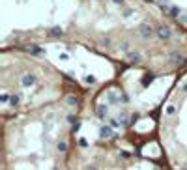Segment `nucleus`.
<instances>
[{"mask_svg": "<svg viewBox=\"0 0 187 170\" xmlns=\"http://www.w3.org/2000/svg\"><path fill=\"white\" fill-rule=\"evenodd\" d=\"M107 99L112 103V105H118L120 101L125 103V101H127V97L122 95V94H118V92H114V90H109V92H107Z\"/></svg>", "mask_w": 187, "mask_h": 170, "instance_id": "1", "label": "nucleus"}, {"mask_svg": "<svg viewBox=\"0 0 187 170\" xmlns=\"http://www.w3.org/2000/svg\"><path fill=\"white\" fill-rule=\"evenodd\" d=\"M114 131H112V127L110 125H103L99 129V138H103V140H107V138H114Z\"/></svg>", "mask_w": 187, "mask_h": 170, "instance_id": "2", "label": "nucleus"}, {"mask_svg": "<svg viewBox=\"0 0 187 170\" xmlns=\"http://www.w3.org/2000/svg\"><path fill=\"white\" fill-rule=\"evenodd\" d=\"M155 34H157V38H161V39H169L170 36H172V30H170L169 26H159L157 30H155Z\"/></svg>", "mask_w": 187, "mask_h": 170, "instance_id": "3", "label": "nucleus"}, {"mask_svg": "<svg viewBox=\"0 0 187 170\" xmlns=\"http://www.w3.org/2000/svg\"><path fill=\"white\" fill-rule=\"evenodd\" d=\"M21 82H23L24 88H30V86L36 82V75H32V73H24V75H23V79H21Z\"/></svg>", "mask_w": 187, "mask_h": 170, "instance_id": "4", "label": "nucleus"}, {"mask_svg": "<svg viewBox=\"0 0 187 170\" xmlns=\"http://www.w3.org/2000/svg\"><path fill=\"white\" fill-rule=\"evenodd\" d=\"M154 28L150 26V24H142V26H140V36H142V38H154Z\"/></svg>", "mask_w": 187, "mask_h": 170, "instance_id": "5", "label": "nucleus"}, {"mask_svg": "<svg viewBox=\"0 0 187 170\" xmlns=\"http://www.w3.org/2000/svg\"><path fill=\"white\" fill-rule=\"evenodd\" d=\"M97 118L99 120H105V118H107V112H109V107L105 105V103H101V105H97Z\"/></svg>", "mask_w": 187, "mask_h": 170, "instance_id": "6", "label": "nucleus"}, {"mask_svg": "<svg viewBox=\"0 0 187 170\" xmlns=\"http://www.w3.org/2000/svg\"><path fill=\"white\" fill-rule=\"evenodd\" d=\"M170 62H172L174 65H181V64H185V58L180 53H172L170 54Z\"/></svg>", "mask_w": 187, "mask_h": 170, "instance_id": "7", "label": "nucleus"}, {"mask_svg": "<svg viewBox=\"0 0 187 170\" xmlns=\"http://www.w3.org/2000/svg\"><path fill=\"white\" fill-rule=\"evenodd\" d=\"M127 58H129L131 64H139V62H140V54H139V53H129Z\"/></svg>", "mask_w": 187, "mask_h": 170, "instance_id": "8", "label": "nucleus"}, {"mask_svg": "<svg viewBox=\"0 0 187 170\" xmlns=\"http://www.w3.org/2000/svg\"><path fill=\"white\" fill-rule=\"evenodd\" d=\"M49 34H50V36H56V38H62V36H64V30L56 26V28H50V32H49Z\"/></svg>", "mask_w": 187, "mask_h": 170, "instance_id": "9", "label": "nucleus"}, {"mask_svg": "<svg viewBox=\"0 0 187 170\" xmlns=\"http://www.w3.org/2000/svg\"><path fill=\"white\" fill-rule=\"evenodd\" d=\"M161 11L166 13V15H170V11H172V6H170V4H163V6H161Z\"/></svg>", "mask_w": 187, "mask_h": 170, "instance_id": "10", "label": "nucleus"}, {"mask_svg": "<svg viewBox=\"0 0 187 170\" xmlns=\"http://www.w3.org/2000/svg\"><path fill=\"white\" fill-rule=\"evenodd\" d=\"M19 101H21V95H17V94H15V95H11V99H9V105H19Z\"/></svg>", "mask_w": 187, "mask_h": 170, "instance_id": "11", "label": "nucleus"}, {"mask_svg": "<svg viewBox=\"0 0 187 170\" xmlns=\"http://www.w3.org/2000/svg\"><path fill=\"white\" fill-rule=\"evenodd\" d=\"M180 8H176V6H172V11H170V15H172V17H180Z\"/></svg>", "mask_w": 187, "mask_h": 170, "instance_id": "12", "label": "nucleus"}, {"mask_svg": "<svg viewBox=\"0 0 187 170\" xmlns=\"http://www.w3.org/2000/svg\"><path fill=\"white\" fill-rule=\"evenodd\" d=\"M68 105H69V107H75V105H77V99H75L73 95H69V97H68Z\"/></svg>", "mask_w": 187, "mask_h": 170, "instance_id": "13", "label": "nucleus"}, {"mask_svg": "<svg viewBox=\"0 0 187 170\" xmlns=\"http://www.w3.org/2000/svg\"><path fill=\"white\" fill-rule=\"evenodd\" d=\"M28 51H30V53H34V54H39V53H43V51L39 49V47H34V45H32V47H28Z\"/></svg>", "mask_w": 187, "mask_h": 170, "instance_id": "14", "label": "nucleus"}, {"mask_svg": "<svg viewBox=\"0 0 187 170\" xmlns=\"http://www.w3.org/2000/svg\"><path fill=\"white\" fill-rule=\"evenodd\" d=\"M174 110H176V107H174V105H169V107H166V110H165V112L170 116V114H174Z\"/></svg>", "mask_w": 187, "mask_h": 170, "instance_id": "15", "label": "nucleus"}, {"mask_svg": "<svg viewBox=\"0 0 187 170\" xmlns=\"http://www.w3.org/2000/svg\"><path fill=\"white\" fill-rule=\"evenodd\" d=\"M9 99H11V95H8V94H2V95H0V101H2V103H8Z\"/></svg>", "mask_w": 187, "mask_h": 170, "instance_id": "16", "label": "nucleus"}, {"mask_svg": "<svg viewBox=\"0 0 187 170\" xmlns=\"http://www.w3.org/2000/svg\"><path fill=\"white\" fill-rule=\"evenodd\" d=\"M151 79H154V75H146L144 79H142V82H144V84H148V82H151Z\"/></svg>", "mask_w": 187, "mask_h": 170, "instance_id": "17", "label": "nucleus"}, {"mask_svg": "<svg viewBox=\"0 0 187 170\" xmlns=\"http://www.w3.org/2000/svg\"><path fill=\"white\" fill-rule=\"evenodd\" d=\"M180 23H181V24H185V26H187V15H180Z\"/></svg>", "mask_w": 187, "mask_h": 170, "instance_id": "18", "label": "nucleus"}, {"mask_svg": "<svg viewBox=\"0 0 187 170\" xmlns=\"http://www.w3.org/2000/svg\"><path fill=\"white\" fill-rule=\"evenodd\" d=\"M131 13H133V9H131V8H127V9L124 11V17H131Z\"/></svg>", "mask_w": 187, "mask_h": 170, "instance_id": "19", "label": "nucleus"}, {"mask_svg": "<svg viewBox=\"0 0 187 170\" xmlns=\"http://www.w3.org/2000/svg\"><path fill=\"white\" fill-rule=\"evenodd\" d=\"M101 43H103L105 47H109V45H110V39H109V38H103V39H101Z\"/></svg>", "mask_w": 187, "mask_h": 170, "instance_id": "20", "label": "nucleus"}, {"mask_svg": "<svg viewBox=\"0 0 187 170\" xmlns=\"http://www.w3.org/2000/svg\"><path fill=\"white\" fill-rule=\"evenodd\" d=\"M60 60H69V54L68 53H62V54H60Z\"/></svg>", "mask_w": 187, "mask_h": 170, "instance_id": "21", "label": "nucleus"}, {"mask_svg": "<svg viewBox=\"0 0 187 170\" xmlns=\"http://www.w3.org/2000/svg\"><path fill=\"white\" fill-rule=\"evenodd\" d=\"M139 118H140V114H133V116H131V123H135Z\"/></svg>", "mask_w": 187, "mask_h": 170, "instance_id": "22", "label": "nucleus"}, {"mask_svg": "<svg viewBox=\"0 0 187 170\" xmlns=\"http://www.w3.org/2000/svg\"><path fill=\"white\" fill-rule=\"evenodd\" d=\"M75 120H77V118H75L73 114H69V116H68V122H69V123H75Z\"/></svg>", "mask_w": 187, "mask_h": 170, "instance_id": "23", "label": "nucleus"}, {"mask_svg": "<svg viewBox=\"0 0 187 170\" xmlns=\"http://www.w3.org/2000/svg\"><path fill=\"white\" fill-rule=\"evenodd\" d=\"M120 49H122V51H127V49H129V45H127V43H125V41H124V43L120 45Z\"/></svg>", "mask_w": 187, "mask_h": 170, "instance_id": "24", "label": "nucleus"}, {"mask_svg": "<svg viewBox=\"0 0 187 170\" xmlns=\"http://www.w3.org/2000/svg\"><path fill=\"white\" fill-rule=\"evenodd\" d=\"M112 2H114V4H120V6H124V4H125V0H112Z\"/></svg>", "mask_w": 187, "mask_h": 170, "instance_id": "25", "label": "nucleus"}, {"mask_svg": "<svg viewBox=\"0 0 187 170\" xmlns=\"http://www.w3.org/2000/svg\"><path fill=\"white\" fill-rule=\"evenodd\" d=\"M94 80H95V79H94L92 75H88V77H86V82H94Z\"/></svg>", "mask_w": 187, "mask_h": 170, "instance_id": "26", "label": "nucleus"}, {"mask_svg": "<svg viewBox=\"0 0 187 170\" xmlns=\"http://www.w3.org/2000/svg\"><path fill=\"white\" fill-rule=\"evenodd\" d=\"M157 4H159V6H163V4H169V0H157Z\"/></svg>", "mask_w": 187, "mask_h": 170, "instance_id": "27", "label": "nucleus"}, {"mask_svg": "<svg viewBox=\"0 0 187 170\" xmlns=\"http://www.w3.org/2000/svg\"><path fill=\"white\" fill-rule=\"evenodd\" d=\"M181 90H183L185 94H187V82H183V84H181Z\"/></svg>", "mask_w": 187, "mask_h": 170, "instance_id": "28", "label": "nucleus"}, {"mask_svg": "<svg viewBox=\"0 0 187 170\" xmlns=\"http://www.w3.org/2000/svg\"><path fill=\"white\" fill-rule=\"evenodd\" d=\"M146 2H157V0H146Z\"/></svg>", "mask_w": 187, "mask_h": 170, "instance_id": "29", "label": "nucleus"}]
</instances>
